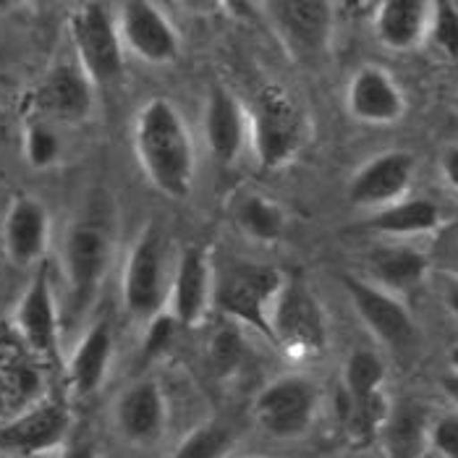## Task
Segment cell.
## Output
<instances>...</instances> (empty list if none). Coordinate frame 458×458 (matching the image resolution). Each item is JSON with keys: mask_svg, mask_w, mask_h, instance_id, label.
<instances>
[{"mask_svg": "<svg viewBox=\"0 0 458 458\" xmlns=\"http://www.w3.org/2000/svg\"><path fill=\"white\" fill-rule=\"evenodd\" d=\"M346 107L353 121L367 126H390L403 118L406 98L390 71L375 64H367L353 71L349 89H346Z\"/></svg>", "mask_w": 458, "mask_h": 458, "instance_id": "20", "label": "cell"}, {"mask_svg": "<svg viewBox=\"0 0 458 458\" xmlns=\"http://www.w3.org/2000/svg\"><path fill=\"white\" fill-rule=\"evenodd\" d=\"M64 144L58 131L53 129V123L42 121V118H32L24 126V157L30 163V168L35 171H45L53 168L61 160Z\"/></svg>", "mask_w": 458, "mask_h": 458, "instance_id": "29", "label": "cell"}, {"mask_svg": "<svg viewBox=\"0 0 458 458\" xmlns=\"http://www.w3.org/2000/svg\"><path fill=\"white\" fill-rule=\"evenodd\" d=\"M113 420L118 435L131 445L149 448L160 443L168 424V403L160 383L144 375L126 386L115 398Z\"/></svg>", "mask_w": 458, "mask_h": 458, "instance_id": "18", "label": "cell"}, {"mask_svg": "<svg viewBox=\"0 0 458 458\" xmlns=\"http://www.w3.org/2000/svg\"><path fill=\"white\" fill-rule=\"evenodd\" d=\"M71 429V411L61 398H37L0 422V451L37 456L58 448Z\"/></svg>", "mask_w": 458, "mask_h": 458, "instance_id": "12", "label": "cell"}, {"mask_svg": "<svg viewBox=\"0 0 458 458\" xmlns=\"http://www.w3.org/2000/svg\"><path fill=\"white\" fill-rule=\"evenodd\" d=\"M249 113V144L265 171L285 168L307 141V115L281 84H262Z\"/></svg>", "mask_w": 458, "mask_h": 458, "instance_id": "5", "label": "cell"}, {"mask_svg": "<svg viewBox=\"0 0 458 458\" xmlns=\"http://www.w3.org/2000/svg\"><path fill=\"white\" fill-rule=\"evenodd\" d=\"M417 171V160L406 149H388L369 157L349 181V202L356 208L386 210L401 202Z\"/></svg>", "mask_w": 458, "mask_h": 458, "instance_id": "16", "label": "cell"}, {"mask_svg": "<svg viewBox=\"0 0 458 458\" xmlns=\"http://www.w3.org/2000/svg\"><path fill=\"white\" fill-rule=\"evenodd\" d=\"M429 448H435L443 458H458V414H448L432 422Z\"/></svg>", "mask_w": 458, "mask_h": 458, "instance_id": "32", "label": "cell"}, {"mask_svg": "<svg viewBox=\"0 0 458 458\" xmlns=\"http://www.w3.org/2000/svg\"><path fill=\"white\" fill-rule=\"evenodd\" d=\"M341 281L359 319L383 346H388L390 352H411L417 346V322L398 296L356 276H344Z\"/></svg>", "mask_w": 458, "mask_h": 458, "instance_id": "13", "label": "cell"}, {"mask_svg": "<svg viewBox=\"0 0 458 458\" xmlns=\"http://www.w3.org/2000/svg\"><path fill=\"white\" fill-rule=\"evenodd\" d=\"M443 301H445L448 312L458 318V276H448L443 283Z\"/></svg>", "mask_w": 458, "mask_h": 458, "instance_id": "35", "label": "cell"}, {"mask_svg": "<svg viewBox=\"0 0 458 458\" xmlns=\"http://www.w3.org/2000/svg\"><path fill=\"white\" fill-rule=\"evenodd\" d=\"M73 58L98 92H113L126 73V50L118 35L115 13L106 3H81L69 19Z\"/></svg>", "mask_w": 458, "mask_h": 458, "instance_id": "6", "label": "cell"}, {"mask_svg": "<svg viewBox=\"0 0 458 458\" xmlns=\"http://www.w3.org/2000/svg\"><path fill=\"white\" fill-rule=\"evenodd\" d=\"M233 220H236L239 231L257 244H276V242H281L283 231H285L283 208L276 199H270L259 191H247L244 197L236 199Z\"/></svg>", "mask_w": 458, "mask_h": 458, "instance_id": "27", "label": "cell"}, {"mask_svg": "<svg viewBox=\"0 0 458 458\" xmlns=\"http://www.w3.org/2000/svg\"><path fill=\"white\" fill-rule=\"evenodd\" d=\"M367 265L377 285L393 296L420 288L429 273V259L411 247H377Z\"/></svg>", "mask_w": 458, "mask_h": 458, "instance_id": "25", "label": "cell"}, {"mask_svg": "<svg viewBox=\"0 0 458 458\" xmlns=\"http://www.w3.org/2000/svg\"><path fill=\"white\" fill-rule=\"evenodd\" d=\"M285 273L276 265L231 259L215 270L212 310L236 325H247L270 341V310L281 293Z\"/></svg>", "mask_w": 458, "mask_h": 458, "instance_id": "3", "label": "cell"}, {"mask_svg": "<svg viewBox=\"0 0 458 458\" xmlns=\"http://www.w3.org/2000/svg\"><path fill=\"white\" fill-rule=\"evenodd\" d=\"M440 171L445 183L458 194V144H448L440 155Z\"/></svg>", "mask_w": 458, "mask_h": 458, "instance_id": "33", "label": "cell"}, {"mask_svg": "<svg viewBox=\"0 0 458 458\" xmlns=\"http://www.w3.org/2000/svg\"><path fill=\"white\" fill-rule=\"evenodd\" d=\"M244 353H247V346H244V338L236 325L220 327L208 344V361H210L212 372L220 377L233 375L242 367Z\"/></svg>", "mask_w": 458, "mask_h": 458, "instance_id": "30", "label": "cell"}, {"mask_svg": "<svg viewBox=\"0 0 458 458\" xmlns=\"http://www.w3.org/2000/svg\"><path fill=\"white\" fill-rule=\"evenodd\" d=\"M429 8L424 0H383L375 5V32L390 50H414L429 30Z\"/></svg>", "mask_w": 458, "mask_h": 458, "instance_id": "23", "label": "cell"}, {"mask_svg": "<svg viewBox=\"0 0 458 458\" xmlns=\"http://www.w3.org/2000/svg\"><path fill=\"white\" fill-rule=\"evenodd\" d=\"M50 244V215L32 194H16L3 215V249L11 265L39 267Z\"/></svg>", "mask_w": 458, "mask_h": 458, "instance_id": "19", "label": "cell"}, {"mask_svg": "<svg viewBox=\"0 0 458 458\" xmlns=\"http://www.w3.org/2000/svg\"><path fill=\"white\" fill-rule=\"evenodd\" d=\"M318 403L319 390L315 383L299 375H285L259 390L254 401V417L267 435L291 440L301 437L312 427Z\"/></svg>", "mask_w": 458, "mask_h": 458, "instance_id": "11", "label": "cell"}, {"mask_svg": "<svg viewBox=\"0 0 458 458\" xmlns=\"http://www.w3.org/2000/svg\"><path fill=\"white\" fill-rule=\"evenodd\" d=\"M270 344L288 359H315L327 349V319L319 299L299 278H285L270 310Z\"/></svg>", "mask_w": 458, "mask_h": 458, "instance_id": "7", "label": "cell"}, {"mask_svg": "<svg viewBox=\"0 0 458 458\" xmlns=\"http://www.w3.org/2000/svg\"><path fill=\"white\" fill-rule=\"evenodd\" d=\"M440 388L445 393V398L458 409V372H448V375L440 380Z\"/></svg>", "mask_w": 458, "mask_h": 458, "instance_id": "36", "label": "cell"}, {"mask_svg": "<svg viewBox=\"0 0 458 458\" xmlns=\"http://www.w3.org/2000/svg\"><path fill=\"white\" fill-rule=\"evenodd\" d=\"M113 257V205L98 191L69 225L64 242V273L69 288V319L81 318L100 293Z\"/></svg>", "mask_w": 458, "mask_h": 458, "instance_id": "2", "label": "cell"}, {"mask_svg": "<svg viewBox=\"0 0 458 458\" xmlns=\"http://www.w3.org/2000/svg\"><path fill=\"white\" fill-rule=\"evenodd\" d=\"M171 262V236L165 233L163 223L147 220L129 249L126 267H123V304L137 319H155L168 310L171 281H174Z\"/></svg>", "mask_w": 458, "mask_h": 458, "instance_id": "4", "label": "cell"}, {"mask_svg": "<svg viewBox=\"0 0 458 458\" xmlns=\"http://www.w3.org/2000/svg\"><path fill=\"white\" fill-rule=\"evenodd\" d=\"M113 352H115V338H113L110 322L107 319L92 322L69 356L66 377H69V388L73 395L89 398L103 388L110 372Z\"/></svg>", "mask_w": 458, "mask_h": 458, "instance_id": "22", "label": "cell"}, {"mask_svg": "<svg viewBox=\"0 0 458 458\" xmlns=\"http://www.w3.org/2000/svg\"><path fill=\"white\" fill-rule=\"evenodd\" d=\"M267 19L291 58L301 64L319 61L333 37L335 5L325 0H273L265 3Z\"/></svg>", "mask_w": 458, "mask_h": 458, "instance_id": "10", "label": "cell"}, {"mask_svg": "<svg viewBox=\"0 0 458 458\" xmlns=\"http://www.w3.org/2000/svg\"><path fill=\"white\" fill-rule=\"evenodd\" d=\"M448 367H451V372H458V344L448 349Z\"/></svg>", "mask_w": 458, "mask_h": 458, "instance_id": "37", "label": "cell"}, {"mask_svg": "<svg viewBox=\"0 0 458 458\" xmlns=\"http://www.w3.org/2000/svg\"><path fill=\"white\" fill-rule=\"evenodd\" d=\"M427 39L451 61L458 58V8L454 3H432Z\"/></svg>", "mask_w": 458, "mask_h": 458, "instance_id": "31", "label": "cell"}, {"mask_svg": "<svg viewBox=\"0 0 458 458\" xmlns=\"http://www.w3.org/2000/svg\"><path fill=\"white\" fill-rule=\"evenodd\" d=\"M134 149L144 176L160 194L171 199H186L191 194L197 174L194 141L183 115L171 100L152 98L137 113Z\"/></svg>", "mask_w": 458, "mask_h": 458, "instance_id": "1", "label": "cell"}, {"mask_svg": "<svg viewBox=\"0 0 458 458\" xmlns=\"http://www.w3.org/2000/svg\"><path fill=\"white\" fill-rule=\"evenodd\" d=\"M212 283L215 267L208 249L199 244L181 249L168 299V315L176 319L178 327H199L208 319V312L212 310Z\"/></svg>", "mask_w": 458, "mask_h": 458, "instance_id": "17", "label": "cell"}, {"mask_svg": "<svg viewBox=\"0 0 458 458\" xmlns=\"http://www.w3.org/2000/svg\"><path fill=\"white\" fill-rule=\"evenodd\" d=\"M205 140L217 165H233L249 147V113L231 89L215 84L205 107Z\"/></svg>", "mask_w": 458, "mask_h": 458, "instance_id": "21", "label": "cell"}, {"mask_svg": "<svg viewBox=\"0 0 458 458\" xmlns=\"http://www.w3.org/2000/svg\"><path fill=\"white\" fill-rule=\"evenodd\" d=\"M13 330L42 367H55L61 361V335H64V312L58 310L50 270L39 265L27 285L24 296L13 310Z\"/></svg>", "mask_w": 458, "mask_h": 458, "instance_id": "9", "label": "cell"}, {"mask_svg": "<svg viewBox=\"0 0 458 458\" xmlns=\"http://www.w3.org/2000/svg\"><path fill=\"white\" fill-rule=\"evenodd\" d=\"M98 89L89 76L73 61H58L50 66L32 95L37 118L47 123H81L92 115Z\"/></svg>", "mask_w": 458, "mask_h": 458, "instance_id": "15", "label": "cell"}, {"mask_svg": "<svg viewBox=\"0 0 458 458\" xmlns=\"http://www.w3.org/2000/svg\"><path fill=\"white\" fill-rule=\"evenodd\" d=\"M123 50L149 66L174 64L181 53V37L174 21L149 0H129L115 13Z\"/></svg>", "mask_w": 458, "mask_h": 458, "instance_id": "14", "label": "cell"}, {"mask_svg": "<svg viewBox=\"0 0 458 458\" xmlns=\"http://www.w3.org/2000/svg\"><path fill=\"white\" fill-rule=\"evenodd\" d=\"M386 361L369 349H356L344 364V424L356 445L377 440L388 417L386 401Z\"/></svg>", "mask_w": 458, "mask_h": 458, "instance_id": "8", "label": "cell"}, {"mask_svg": "<svg viewBox=\"0 0 458 458\" xmlns=\"http://www.w3.org/2000/svg\"><path fill=\"white\" fill-rule=\"evenodd\" d=\"M239 443V429L225 420H208L197 424L171 458H228Z\"/></svg>", "mask_w": 458, "mask_h": 458, "instance_id": "28", "label": "cell"}, {"mask_svg": "<svg viewBox=\"0 0 458 458\" xmlns=\"http://www.w3.org/2000/svg\"><path fill=\"white\" fill-rule=\"evenodd\" d=\"M443 223V212L432 202V199H401L395 205H390L386 210H377L367 225L377 233L395 236V239H406V236H422L432 233L437 225Z\"/></svg>", "mask_w": 458, "mask_h": 458, "instance_id": "26", "label": "cell"}, {"mask_svg": "<svg viewBox=\"0 0 458 458\" xmlns=\"http://www.w3.org/2000/svg\"><path fill=\"white\" fill-rule=\"evenodd\" d=\"M429 427L432 420L420 401H401L398 406H390L377 435L386 458H422L429 448Z\"/></svg>", "mask_w": 458, "mask_h": 458, "instance_id": "24", "label": "cell"}, {"mask_svg": "<svg viewBox=\"0 0 458 458\" xmlns=\"http://www.w3.org/2000/svg\"><path fill=\"white\" fill-rule=\"evenodd\" d=\"M58 458H98V448L92 440H76V443H69Z\"/></svg>", "mask_w": 458, "mask_h": 458, "instance_id": "34", "label": "cell"}, {"mask_svg": "<svg viewBox=\"0 0 458 458\" xmlns=\"http://www.w3.org/2000/svg\"><path fill=\"white\" fill-rule=\"evenodd\" d=\"M454 106H456V110H458V95H456V100H454Z\"/></svg>", "mask_w": 458, "mask_h": 458, "instance_id": "38", "label": "cell"}]
</instances>
